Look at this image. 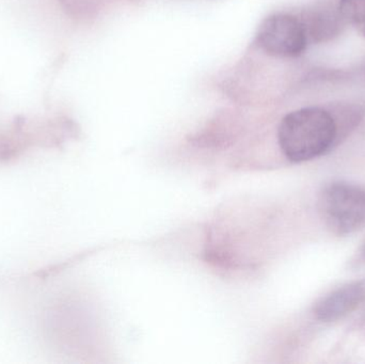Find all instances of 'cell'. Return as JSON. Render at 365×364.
<instances>
[{"mask_svg":"<svg viewBox=\"0 0 365 364\" xmlns=\"http://www.w3.org/2000/svg\"><path fill=\"white\" fill-rule=\"evenodd\" d=\"M339 132L334 113L322 107H304L283 118L279 145L291 162H309L327 153L338 140Z\"/></svg>","mask_w":365,"mask_h":364,"instance_id":"cell-1","label":"cell"},{"mask_svg":"<svg viewBox=\"0 0 365 364\" xmlns=\"http://www.w3.org/2000/svg\"><path fill=\"white\" fill-rule=\"evenodd\" d=\"M319 209L328 228L338 235H349L365 224V190L345 182L324 188Z\"/></svg>","mask_w":365,"mask_h":364,"instance_id":"cell-2","label":"cell"},{"mask_svg":"<svg viewBox=\"0 0 365 364\" xmlns=\"http://www.w3.org/2000/svg\"><path fill=\"white\" fill-rule=\"evenodd\" d=\"M257 41L266 53L278 58L299 57L309 43L302 19L289 13H276L264 19Z\"/></svg>","mask_w":365,"mask_h":364,"instance_id":"cell-3","label":"cell"},{"mask_svg":"<svg viewBox=\"0 0 365 364\" xmlns=\"http://www.w3.org/2000/svg\"><path fill=\"white\" fill-rule=\"evenodd\" d=\"M365 299V281H354L330 292L314 307V316L321 322L341 320L357 309Z\"/></svg>","mask_w":365,"mask_h":364,"instance_id":"cell-4","label":"cell"},{"mask_svg":"<svg viewBox=\"0 0 365 364\" xmlns=\"http://www.w3.org/2000/svg\"><path fill=\"white\" fill-rule=\"evenodd\" d=\"M302 24L309 42L321 43L331 40L342 31L345 21L341 17L338 4H319L306 10L302 14Z\"/></svg>","mask_w":365,"mask_h":364,"instance_id":"cell-5","label":"cell"},{"mask_svg":"<svg viewBox=\"0 0 365 364\" xmlns=\"http://www.w3.org/2000/svg\"><path fill=\"white\" fill-rule=\"evenodd\" d=\"M338 10L345 24H365V0H340Z\"/></svg>","mask_w":365,"mask_h":364,"instance_id":"cell-6","label":"cell"},{"mask_svg":"<svg viewBox=\"0 0 365 364\" xmlns=\"http://www.w3.org/2000/svg\"><path fill=\"white\" fill-rule=\"evenodd\" d=\"M357 263L360 264V263H364L365 264V244L362 246L361 249H360L359 254H358Z\"/></svg>","mask_w":365,"mask_h":364,"instance_id":"cell-7","label":"cell"},{"mask_svg":"<svg viewBox=\"0 0 365 364\" xmlns=\"http://www.w3.org/2000/svg\"><path fill=\"white\" fill-rule=\"evenodd\" d=\"M364 36H365V24H364Z\"/></svg>","mask_w":365,"mask_h":364,"instance_id":"cell-8","label":"cell"}]
</instances>
